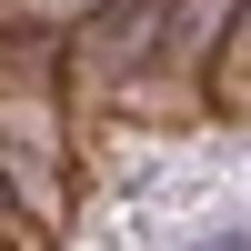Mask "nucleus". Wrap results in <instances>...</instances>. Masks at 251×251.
<instances>
[{
  "instance_id": "obj_1",
  "label": "nucleus",
  "mask_w": 251,
  "mask_h": 251,
  "mask_svg": "<svg viewBox=\"0 0 251 251\" xmlns=\"http://www.w3.org/2000/svg\"><path fill=\"white\" fill-rule=\"evenodd\" d=\"M191 251H251V231H241V221H211V231H201Z\"/></svg>"
}]
</instances>
